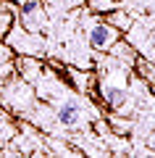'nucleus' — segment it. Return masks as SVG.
Here are the masks:
<instances>
[{
	"instance_id": "20e7f679",
	"label": "nucleus",
	"mask_w": 155,
	"mask_h": 158,
	"mask_svg": "<svg viewBox=\"0 0 155 158\" xmlns=\"http://www.w3.org/2000/svg\"><path fill=\"white\" fill-rule=\"evenodd\" d=\"M8 29H11V16H8V13H0V37H3Z\"/></svg>"
},
{
	"instance_id": "7ed1b4c3",
	"label": "nucleus",
	"mask_w": 155,
	"mask_h": 158,
	"mask_svg": "<svg viewBox=\"0 0 155 158\" xmlns=\"http://www.w3.org/2000/svg\"><path fill=\"white\" fill-rule=\"evenodd\" d=\"M105 100H108V106L121 108L124 103H126V90H118V87H108V90H105Z\"/></svg>"
},
{
	"instance_id": "f03ea898",
	"label": "nucleus",
	"mask_w": 155,
	"mask_h": 158,
	"mask_svg": "<svg viewBox=\"0 0 155 158\" xmlns=\"http://www.w3.org/2000/svg\"><path fill=\"white\" fill-rule=\"evenodd\" d=\"M55 116H58V124L68 127V129H76L82 124V106L76 100H63V103H58Z\"/></svg>"
},
{
	"instance_id": "f257e3e1",
	"label": "nucleus",
	"mask_w": 155,
	"mask_h": 158,
	"mask_svg": "<svg viewBox=\"0 0 155 158\" xmlns=\"http://www.w3.org/2000/svg\"><path fill=\"white\" fill-rule=\"evenodd\" d=\"M89 45L92 48H97V50H108V48L116 42V37H118V32H116V27H111V24H95L92 29H89Z\"/></svg>"
}]
</instances>
